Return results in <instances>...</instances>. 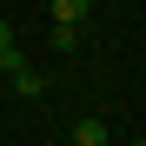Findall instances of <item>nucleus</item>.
<instances>
[{
    "label": "nucleus",
    "instance_id": "obj_3",
    "mask_svg": "<svg viewBox=\"0 0 146 146\" xmlns=\"http://www.w3.org/2000/svg\"><path fill=\"white\" fill-rule=\"evenodd\" d=\"M7 86L20 93V100H40V73H33V66H20V73H7Z\"/></svg>",
    "mask_w": 146,
    "mask_h": 146
},
{
    "label": "nucleus",
    "instance_id": "obj_1",
    "mask_svg": "<svg viewBox=\"0 0 146 146\" xmlns=\"http://www.w3.org/2000/svg\"><path fill=\"white\" fill-rule=\"evenodd\" d=\"M46 13H53V27H80V20L93 13V0H53Z\"/></svg>",
    "mask_w": 146,
    "mask_h": 146
},
{
    "label": "nucleus",
    "instance_id": "obj_5",
    "mask_svg": "<svg viewBox=\"0 0 146 146\" xmlns=\"http://www.w3.org/2000/svg\"><path fill=\"white\" fill-rule=\"evenodd\" d=\"M126 146H146V139H126Z\"/></svg>",
    "mask_w": 146,
    "mask_h": 146
},
{
    "label": "nucleus",
    "instance_id": "obj_4",
    "mask_svg": "<svg viewBox=\"0 0 146 146\" xmlns=\"http://www.w3.org/2000/svg\"><path fill=\"white\" fill-rule=\"evenodd\" d=\"M46 40H53V53H80V27H46Z\"/></svg>",
    "mask_w": 146,
    "mask_h": 146
},
{
    "label": "nucleus",
    "instance_id": "obj_2",
    "mask_svg": "<svg viewBox=\"0 0 146 146\" xmlns=\"http://www.w3.org/2000/svg\"><path fill=\"white\" fill-rule=\"evenodd\" d=\"M73 146H106V119H73Z\"/></svg>",
    "mask_w": 146,
    "mask_h": 146
}]
</instances>
